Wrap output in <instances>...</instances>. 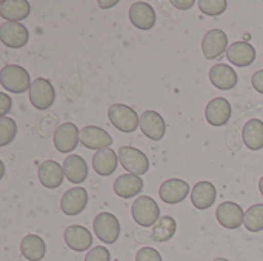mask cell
I'll list each match as a JSON object with an SVG mask.
<instances>
[{"instance_id": "1", "label": "cell", "mask_w": 263, "mask_h": 261, "mask_svg": "<svg viewBox=\"0 0 263 261\" xmlns=\"http://www.w3.org/2000/svg\"><path fill=\"white\" fill-rule=\"evenodd\" d=\"M2 86L12 94H23L31 88V78L25 68L18 65H5L0 71Z\"/></svg>"}, {"instance_id": "2", "label": "cell", "mask_w": 263, "mask_h": 261, "mask_svg": "<svg viewBox=\"0 0 263 261\" xmlns=\"http://www.w3.org/2000/svg\"><path fill=\"white\" fill-rule=\"evenodd\" d=\"M108 118L116 129L125 134L134 132L140 125V115H137L136 109L123 103L111 105L108 108Z\"/></svg>"}, {"instance_id": "3", "label": "cell", "mask_w": 263, "mask_h": 261, "mask_svg": "<svg viewBox=\"0 0 263 261\" xmlns=\"http://www.w3.org/2000/svg\"><path fill=\"white\" fill-rule=\"evenodd\" d=\"M131 215L134 222L142 228H151L160 220V208L154 198L142 195L136 198L131 206Z\"/></svg>"}, {"instance_id": "4", "label": "cell", "mask_w": 263, "mask_h": 261, "mask_svg": "<svg viewBox=\"0 0 263 261\" xmlns=\"http://www.w3.org/2000/svg\"><path fill=\"white\" fill-rule=\"evenodd\" d=\"M92 229L97 238L106 245H114L120 237V223L111 212H100L92 222Z\"/></svg>"}, {"instance_id": "5", "label": "cell", "mask_w": 263, "mask_h": 261, "mask_svg": "<svg viewBox=\"0 0 263 261\" xmlns=\"http://www.w3.org/2000/svg\"><path fill=\"white\" fill-rule=\"evenodd\" d=\"M120 165L134 175H143L149 169V160L148 157L137 148L133 146H122L117 152Z\"/></svg>"}, {"instance_id": "6", "label": "cell", "mask_w": 263, "mask_h": 261, "mask_svg": "<svg viewBox=\"0 0 263 261\" xmlns=\"http://www.w3.org/2000/svg\"><path fill=\"white\" fill-rule=\"evenodd\" d=\"M54 100H55V91H54V86L51 85V82L43 77H37L31 83V88H29L31 105L35 109L43 111V109H48L49 106H52Z\"/></svg>"}, {"instance_id": "7", "label": "cell", "mask_w": 263, "mask_h": 261, "mask_svg": "<svg viewBox=\"0 0 263 261\" xmlns=\"http://www.w3.org/2000/svg\"><path fill=\"white\" fill-rule=\"evenodd\" d=\"M80 143V129L71 123H62L55 132H54V146L60 154H69L72 152L77 145Z\"/></svg>"}, {"instance_id": "8", "label": "cell", "mask_w": 263, "mask_h": 261, "mask_svg": "<svg viewBox=\"0 0 263 261\" xmlns=\"http://www.w3.org/2000/svg\"><path fill=\"white\" fill-rule=\"evenodd\" d=\"M0 40L8 48H22L29 40V32L20 22H3L0 25Z\"/></svg>"}, {"instance_id": "9", "label": "cell", "mask_w": 263, "mask_h": 261, "mask_svg": "<svg viewBox=\"0 0 263 261\" xmlns=\"http://www.w3.org/2000/svg\"><path fill=\"white\" fill-rule=\"evenodd\" d=\"M190 194H191L190 185L185 180H180V178L165 180L160 185V189H159V195H160L162 202H165L166 205L182 203Z\"/></svg>"}, {"instance_id": "10", "label": "cell", "mask_w": 263, "mask_h": 261, "mask_svg": "<svg viewBox=\"0 0 263 261\" xmlns=\"http://www.w3.org/2000/svg\"><path fill=\"white\" fill-rule=\"evenodd\" d=\"M88 205V192L85 188L68 189L60 200V209L68 217H76L85 211Z\"/></svg>"}, {"instance_id": "11", "label": "cell", "mask_w": 263, "mask_h": 261, "mask_svg": "<svg viewBox=\"0 0 263 261\" xmlns=\"http://www.w3.org/2000/svg\"><path fill=\"white\" fill-rule=\"evenodd\" d=\"M216 217L225 229H239L245 223V212L240 205L234 202H223L219 205Z\"/></svg>"}, {"instance_id": "12", "label": "cell", "mask_w": 263, "mask_h": 261, "mask_svg": "<svg viewBox=\"0 0 263 261\" xmlns=\"http://www.w3.org/2000/svg\"><path fill=\"white\" fill-rule=\"evenodd\" d=\"M228 35L222 29H210L202 40V51L208 60L220 57L228 49Z\"/></svg>"}, {"instance_id": "13", "label": "cell", "mask_w": 263, "mask_h": 261, "mask_svg": "<svg viewBox=\"0 0 263 261\" xmlns=\"http://www.w3.org/2000/svg\"><path fill=\"white\" fill-rule=\"evenodd\" d=\"M233 114L231 103L223 97L213 98L205 109V118L211 126H223L230 122Z\"/></svg>"}, {"instance_id": "14", "label": "cell", "mask_w": 263, "mask_h": 261, "mask_svg": "<svg viewBox=\"0 0 263 261\" xmlns=\"http://www.w3.org/2000/svg\"><path fill=\"white\" fill-rule=\"evenodd\" d=\"M139 128L142 129L143 135L148 137L149 140L159 142L163 138L165 131H166V123L163 117L156 112V111H145L140 115V125Z\"/></svg>"}, {"instance_id": "15", "label": "cell", "mask_w": 263, "mask_h": 261, "mask_svg": "<svg viewBox=\"0 0 263 261\" xmlns=\"http://www.w3.org/2000/svg\"><path fill=\"white\" fill-rule=\"evenodd\" d=\"M131 23L142 31H149L156 25V11L146 2H136L129 8Z\"/></svg>"}, {"instance_id": "16", "label": "cell", "mask_w": 263, "mask_h": 261, "mask_svg": "<svg viewBox=\"0 0 263 261\" xmlns=\"http://www.w3.org/2000/svg\"><path fill=\"white\" fill-rule=\"evenodd\" d=\"M80 143L88 149L100 151L112 145V137L105 129L91 125V126H85L83 129H80Z\"/></svg>"}, {"instance_id": "17", "label": "cell", "mask_w": 263, "mask_h": 261, "mask_svg": "<svg viewBox=\"0 0 263 261\" xmlns=\"http://www.w3.org/2000/svg\"><path fill=\"white\" fill-rule=\"evenodd\" d=\"M65 243L69 249L76 252H85L92 246V235L91 232L79 225H71L63 232Z\"/></svg>"}, {"instance_id": "18", "label": "cell", "mask_w": 263, "mask_h": 261, "mask_svg": "<svg viewBox=\"0 0 263 261\" xmlns=\"http://www.w3.org/2000/svg\"><path fill=\"white\" fill-rule=\"evenodd\" d=\"M37 177L42 186L48 189H55L63 183L65 174H63V166H60L54 160H46L43 162L39 169H37Z\"/></svg>"}, {"instance_id": "19", "label": "cell", "mask_w": 263, "mask_h": 261, "mask_svg": "<svg viewBox=\"0 0 263 261\" xmlns=\"http://www.w3.org/2000/svg\"><path fill=\"white\" fill-rule=\"evenodd\" d=\"M227 58L239 68H247L256 60V49L247 42H236L227 49Z\"/></svg>"}, {"instance_id": "20", "label": "cell", "mask_w": 263, "mask_h": 261, "mask_svg": "<svg viewBox=\"0 0 263 261\" xmlns=\"http://www.w3.org/2000/svg\"><path fill=\"white\" fill-rule=\"evenodd\" d=\"M210 82L217 89L230 91L237 85V74L231 66L217 63L210 69Z\"/></svg>"}, {"instance_id": "21", "label": "cell", "mask_w": 263, "mask_h": 261, "mask_svg": "<svg viewBox=\"0 0 263 261\" xmlns=\"http://www.w3.org/2000/svg\"><path fill=\"white\" fill-rule=\"evenodd\" d=\"M216 197H217V191L214 185L210 182H199L191 191V202L194 208H197L199 211L210 209L214 205Z\"/></svg>"}, {"instance_id": "22", "label": "cell", "mask_w": 263, "mask_h": 261, "mask_svg": "<svg viewBox=\"0 0 263 261\" xmlns=\"http://www.w3.org/2000/svg\"><path fill=\"white\" fill-rule=\"evenodd\" d=\"M62 166L66 180L74 185L85 182L88 177V165L80 155H68Z\"/></svg>"}, {"instance_id": "23", "label": "cell", "mask_w": 263, "mask_h": 261, "mask_svg": "<svg viewBox=\"0 0 263 261\" xmlns=\"http://www.w3.org/2000/svg\"><path fill=\"white\" fill-rule=\"evenodd\" d=\"M117 163H119V155L111 148L100 149L92 155V168L102 177L111 175L117 169Z\"/></svg>"}, {"instance_id": "24", "label": "cell", "mask_w": 263, "mask_h": 261, "mask_svg": "<svg viewBox=\"0 0 263 261\" xmlns=\"http://www.w3.org/2000/svg\"><path fill=\"white\" fill-rule=\"evenodd\" d=\"M143 189V180L134 174H123L114 182V192L120 198H133Z\"/></svg>"}, {"instance_id": "25", "label": "cell", "mask_w": 263, "mask_h": 261, "mask_svg": "<svg viewBox=\"0 0 263 261\" xmlns=\"http://www.w3.org/2000/svg\"><path fill=\"white\" fill-rule=\"evenodd\" d=\"M31 12V5L26 0H3L0 3V15L5 22L25 20Z\"/></svg>"}, {"instance_id": "26", "label": "cell", "mask_w": 263, "mask_h": 261, "mask_svg": "<svg viewBox=\"0 0 263 261\" xmlns=\"http://www.w3.org/2000/svg\"><path fill=\"white\" fill-rule=\"evenodd\" d=\"M20 252L28 261H40L46 255V245L39 235L29 234L22 238Z\"/></svg>"}, {"instance_id": "27", "label": "cell", "mask_w": 263, "mask_h": 261, "mask_svg": "<svg viewBox=\"0 0 263 261\" xmlns=\"http://www.w3.org/2000/svg\"><path fill=\"white\" fill-rule=\"evenodd\" d=\"M243 143L251 151H259L263 148V122L259 118H251L243 126Z\"/></svg>"}, {"instance_id": "28", "label": "cell", "mask_w": 263, "mask_h": 261, "mask_svg": "<svg viewBox=\"0 0 263 261\" xmlns=\"http://www.w3.org/2000/svg\"><path fill=\"white\" fill-rule=\"evenodd\" d=\"M177 231V225L176 220L170 215H163L160 217V220L153 226V232H151V238L157 243H165L170 242L174 234Z\"/></svg>"}, {"instance_id": "29", "label": "cell", "mask_w": 263, "mask_h": 261, "mask_svg": "<svg viewBox=\"0 0 263 261\" xmlns=\"http://www.w3.org/2000/svg\"><path fill=\"white\" fill-rule=\"evenodd\" d=\"M243 226L250 232H260L263 231V205H253L245 212V223Z\"/></svg>"}, {"instance_id": "30", "label": "cell", "mask_w": 263, "mask_h": 261, "mask_svg": "<svg viewBox=\"0 0 263 261\" xmlns=\"http://www.w3.org/2000/svg\"><path fill=\"white\" fill-rule=\"evenodd\" d=\"M17 134V125L11 117L0 118V146L9 145Z\"/></svg>"}, {"instance_id": "31", "label": "cell", "mask_w": 263, "mask_h": 261, "mask_svg": "<svg viewBox=\"0 0 263 261\" xmlns=\"http://www.w3.org/2000/svg\"><path fill=\"white\" fill-rule=\"evenodd\" d=\"M197 5L199 9L206 15H220L228 6L227 0H199Z\"/></svg>"}, {"instance_id": "32", "label": "cell", "mask_w": 263, "mask_h": 261, "mask_svg": "<svg viewBox=\"0 0 263 261\" xmlns=\"http://www.w3.org/2000/svg\"><path fill=\"white\" fill-rule=\"evenodd\" d=\"M85 261H111V254L106 248L97 246L89 249V252L85 257Z\"/></svg>"}, {"instance_id": "33", "label": "cell", "mask_w": 263, "mask_h": 261, "mask_svg": "<svg viewBox=\"0 0 263 261\" xmlns=\"http://www.w3.org/2000/svg\"><path fill=\"white\" fill-rule=\"evenodd\" d=\"M136 261H162V257L154 248H142L136 254Z\"/></svg>"}, {"instance_id": "34", "label": "cell", "mask_w": 263, "mask_h": 261, "mask_svg": "<svg viewBox=\"0 0 263 261\" xmlns=\"http://www.w3.org/2000/svg\"><path fill=\"white\" fill-rule=\"evenodd\" d=\"M11 106H12V102H11L9 95L5 92H0V114H2V117H6Z\"/></svg>"}, {"instance_id": "35", "label": "cell", "mask_w": 263, "mask_h": 261, "mask_svg": "<svg viewBox=\"0 0 263 261\" xmlns=\"http://www.w3.org/2000/svg\"><path fill=\"white\" fill-rule=\"evenodd\" d=\"M251 83H253V88H254L259 94H263V69H260V71H257V72L253 74Z\"/></svg>"}, {"instance_id": "36", "label": "cell", "mask_w": 263, "mask_h": 261, "mask_svg": "<svg viewBox=\"0 0 263 261\" xmlns=\"http://www.w3.org/2000/svg\"><path fill=\"white\" fill-rule=\"evenodd\" d=\"M173 3V6H176V8H179V9H190V8H193L194 6V0H186V2H180V0H173L171 2Z\"/></svg>"}, {"instance_id": "37", "label": "cell", "mask_w": 263, "mask_h": 261, "mask_svg": "<svg viewBox=\"0 0 263 261\" xmlns=\"http://www.w3.org/2000/svg\"><path fill=\"white\" fill-rule=\"evenodd\" d=\"M114 5H117V0H112V2H102V0H99V6L103 8V9H108V8H111Z\"/></svg>"}, {"instance_id": "38", "label": "cell", "mask_w": 263, "mask_h": 261, "mask_svg": "<svg viewBox=\"0 0 263 261\" xmlns=\"http://www.w3.org/2000/svg\"><path fill=\"white\" fill-rule=\"evenodd\" d=\"M259 191H260V194L263 195V177L259 180Z\"/></svg>"}, {"instance_id": "39", "label": "cell", "mask_w": 263, "mask_h": 261, "mask_svg": "<svg viewBox=\"0 0 263 261\" xmlns=\"http://www.w3.org/2000/svg\"><path fill=\"white\" fill-rule=\"evenodd\" d=\"M213 261H230V260H227V258H214Z\"/></svg>"}]
</instances>
